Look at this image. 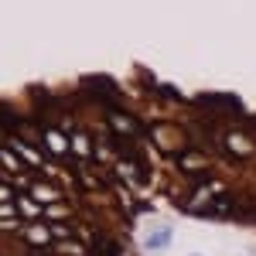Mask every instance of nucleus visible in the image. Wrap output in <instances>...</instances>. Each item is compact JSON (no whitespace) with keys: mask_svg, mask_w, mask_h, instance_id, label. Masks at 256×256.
<instances>
[{"mask_svg":"<svg viewBox=\"0 0 256 256\" xmlns=\"http://www.w3.org/2000/svg\"><path fill=\"white\" fill-rule=\"evenodd\" d=\"M168 239H171V236H168V232H154V236L147 239V250H160V246H164Z\"/></svg>","mask_w":256,"mask_h":256,"instance_id":"1","label":"nucleus"}]
</instances>
